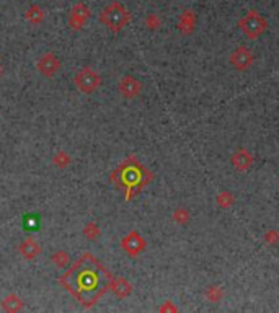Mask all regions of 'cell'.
<instances>
[{"label":"cell","mask_w":279,"mask_h":313,"mask_svg":"<svg viewBox=\"0 0 279 313\" xmlns=\"http://www.w3.org/2000/svg\"><path fill=\"white\" fill-rule=\"evenodd\" d=\"M173 220L180 225H185L188 220H190V214H188L186 209H176L173 212Z\"/></svg>","instance_id":"cell-21"},{"label":"cell","mask_w":279,"mask_h":313,"mask_svg":"<svg viewBox=\"0 0 279 313\" xmlns=\"http://www.w3.org/2000/svg\"><path fill=\"white\" fill-rule=\"evenodd\" d=\"M194 13L190 12V10H186L182 13V16H180V23H178V28L182 33H185V35H188V33H191L193 28H194Z\"/></svg>","instance_id":"cell-16"},{"label":"cell","mask_w":279,"mask_h":313,"mask_svg":"<svg viewBox=\"0 0 279 313\" xmlns=\"http://www.w3.org/2000/svg\"><path fill=\"white\" fill-rule=\"evenodd\" d=\"M108 289H111V292L116 295L119 299H126L133 292V285H131L124 277H111Z\"/></svg>","instance_id":"cell-12"},{"label":"cell","mask_w":279,"mask_h":313,"mask_svg":"<svg viewBox=\"0 0 279 313\" xmlns=\"http://www.w3.org/2000/svg\"><path fill=\"white\" fill-rule=\"evenodd\" d=\"M24 307V302L21 297H18L16 294H8L7 297H4L2 300V308L8 313H16L21 311Z\"/></svg>","instance_id":"cell-14"},{"label":"cell","mask_w":279,"mask_h":313,"mask_svg":"<svg viewBox=\"0 0 279 313\" xmlns=\"http://www.w3.org/2000/svg\"><path fill=\"white\" fill-rule=\"evenodd\" d=\"M118 90H119L121 96L128 98V100H133V98L139 96V93H141L142 85H141V82H139L137 79L131 77V75H126V77H122L119 80Z\"/></svg>","instance_id":"cell-10"},{"label":"cell","mask_w":279,"mask_h":313,"mask_svg":"<svg viewBox=\"0 0 279 313\" xmlns=\"http://www.w3.org/2000/svg\"><path fill=\"white\" fill-rule=\"evenodd\" d=\"M24 228L38 230L39 228V217L38 216H27V217H24Z\"/></svg>","instance_id":"cell-22"},{"label":"cell","mask_w":279,"mask_h":313,"mask_svg":"<svg viewBox=\"0 0 279 313\" xmlns=\"http://www.w3.org/2000/svg\"><path fill=\"white\" fill-rule=\"evenodd\" d=\"M131 21V13L126 10V7L121 2H113L102 10L100 23L113 33H118Z\"/></svg>","instance_id":"cell-3"},{"label":"cell","mask_w":279,"mask_h":313,"mask_svg":"<svg viewBox=\"0 0 279 313\" xmlns=\"http://www.w3.org/2000/svg\"><path fill=\"white\" fill-rule=\"evenodd\" d=\"M253 163V155L247 149H239L232 155V165L239 171H247Z\"/></svg>","instance_id":"cell-13"},{"label":"cell","mask_w":279,"mask_h":313,"mask_svg":"<svg viewBox=\"0 0 279 313\" xmlns=\"http://www.w3.org/2000/svg\"><path fill=\"white\" fill-rule=\"evenodd\" d=\"M36 69L43 77L53 79L61 70V59L54 53H44L36 62Z\"/></svg>","instance_id":"cell-6"},{"label":"cell","mask_w":279,"mask_h":313,"mask_svg":"<svg viewBox=\"0 0 279 313\" xmlns=\"http://www.w3.org/2000/svg\"><path fill=\"white\" fill-rule=\"evenodd\" d=\"M90 15H92V12H90V8L84 2L75 4L70 8V13H69V27L73 31L82 30L85 27L87 20L90 18Z\"/></svg>","instance_id":"cell-8"},{"label":"cell","mask_w":279,"mask_h":313,"mask_svg":"<svg viewBox=\"0 0 279 313\" xmlns=\"http://www.w3.org/2000/svg\"><path fill=\"white\" fill-rule=\"evenodd\" d=\"M0 75H2V65H0Z\"/></svg>","instance_id":"cell-26"},{"label":"cell","mask_w":279,"mask_h":313,"mask_svg":"<svg viewBox=\"0 0 279 313\" xmlns=\"http://www.w3.org/2000/svg\"><path fill=\"white\" fill-rule=\"evenodd\" d=\"M209 291L212 292V295H209V299L212 302H217L219 297H220V291H219V287H209Z\"/></svg>","instance_id":"cell-25"},{"label":"cell","mask_w":279,"mask_h":313,"mask_svg":"<svg viewBox=\"0 0 279 313\" xmlns=\"http://www.w3.org/2000/svg\"><path fill=\"white\" fill-rule=\"evenodd\" d=\"M121 248L124 250V253L129 254V256L136 258L145 250V240L141 237V233H139L137 230H133V232H129L121 240Z\"/></svg>","instance_id":"cell-7"},{"label":"cell","mask_w":279,"mask_h":313,"mask_svg":"<svg viewBox=\"0 0 279 313\" xmlns=\"http://www.w3.org/2000/svg\"><path fill=\"white\" fill-rule=\"evenodd\" d=\"M51 261L57 268H65V266H69L70 256H69V253H65L64 250H57L56 253L51 254Z\"/></svg>","instance_id":"cell-18"},{"label":"cell","mask_w":279,"mask_h":313,"mask_svg":"<svg viewBox=\"0 0 279 313\" xmlns=\"http://www.w3.org/2000/svg\"><path fill=\"white\" fill-rule=\"evenodd\" d=\"M239 27L250 39H255V38H260L266 31L268 21L258 12H248L239 21Z\"/></svg>","instance_id":"cell-5"},{"label":"cell","mask_w":279,"mask_h":313,"mask_svg":"<svg viewBox=\"0 0 279 313\" xmlns=\"http://www.w3.org/2000/svg\"><path fill=\"white\" fill-rule=\"evenodd\" d=\"M70 163H72V156H70L67 152H64V150L57 152V153L53 156V165H56V167L61 168V170L67 168Z\"/></svg>","instance_id":"cell-17"},{"label":"cell","mask_w":279,"mask_h":313,"mask_svg":"<svg viewBox=\"0 0 279 313\" xmlns=\"http://www.w3.org/2000/svg\"><path fill=\"white\" fill-rule=\"evenodd\" d=\"M20 254L24 259H35L41 254V245L35 240V238H24L18 246Z\"/></svg>","instance_id":"cell-11"},{"label":"cell","mask_w":279,"mask_h":313,"mask_svg":"<svg viewBox=\"0 0 279 313\" xmlns=\"http://www.w3.org/2000/svg\"><path fill=\"white\" fill-rule=\"evenodd\" d=\"M231 64L237 70H247L253 64V53L251 49L240 46L231 54Z\"/></svg>","instance_id":"cell-9"},{"label":"cell","mask_w":279,"mask_h":313,"mask_svg":"<svg viewBox=\"0 0 279 313\" xmlns=\"http://www.w3.org/2000/svg\"><path fill=\"white\" fill-rule=\"evenodd\" d=\"M116 171H119L121 183L129 189L128 196H129L131 189H133V188H136V191H139V189H141L142 186H145L152 179L150 173L134 159H129L126 163H122V167L119 170H116Z\"/></svg>","instance_id":"cell-2"},{"label":"cell","mask_w":279,"mask_h":313,"mask_svg":"<svg viewBox=\"0 0 279 313\" xmlns=\"http://www.w3.org/2000/svg\"><path fill=\"white\" fill-rule=\"evenodd\" d=\"M24 20L31 24H39L44 21V10L39 5H31L27 12H24Z\"/></svg>","instance_id":"cell-15"},{"label":"cell","mask_w":279,"mask_h":313,"mask_svg":"<svg viewBox=\"0 0 279 313\" xmlns=\"http://www.w3.org/2000/svg\"><path fill=\"white\" fill-rule=\"evenodd\" d=\"M145 24L149 30H157L160 27V20L157 18V15H149L145 18Z\"/></svg>","instance_id":"cell-23"},{"label":"cell","mask_w":279,"mask_h":313,"mask_svg":"<svg viewBox=\"0 0 279 313\" xmlns=\"http://www.w3.org/2000/svg\"><path fill=\"white\" fill-rule=\"evenodd\" d=\"M102 235V230L98 227L96 222H90L84 227V237L87 240H98V237Z\"/></svg>","instance_id":"cell-19"},{"label":"cell","mask_w":279,"mask_h":313,"mask_svg":"<svg viewBox=\"0 0 279 313\" xmlns=\"http://www.w3.org/2000/svg\"><path fill=\"white\" fill-rule=\"evenodd\" d=\"M0 59H2V56H0Z\"/></svg>","instance_id":"cell-27"},{"label":"cell","mask_w":279,"mask_h":313,"mask_svg":"<svg viewBox=\"0 0 279 313\" xmlns=\"http://www.w3.org/2000/svg\"><path fill=\"white\" fill-rule=\"evenodd\" d=\"M110 281V273L100 263L92 256H84L70 268L67 274H64L61 284L67 287V291L80 300L82 305L90 307L106 292Z\"/></svg>","instance_id":"cell-1"},{"label":"cell","mask_w":279,"mask_h":313,"mask_svg":"<svg viewBox=\"0 0 279 313\" xmlns=\"http://www.w3.org/2000/svg\"><path fill=\"white\" fill-rule=\"evenodd\" d=\"M73 84H75V87L82 93L90 95L100 88L102 77H100V73L93 70L92 67H84L75 73V77H73Z\"/></svg>","instance_id":"cell-4"},{"label":"cell","mask_w":279,"mask_h":313,"mask_svg":"<svg viewBox=\"0 0 279 313\" xmlns=\"http://www.w3.org/2000/svg\"><path fill=\"white\" fill-rule=\"evenodd\" d=\"M232 202H234V196H232V193L222 191V193H220V194L217 196V204L220 205V207L227 209L229 205H232Z\"/></svg>","instance_id":"cell-20"},{"label":"cell","mask_w":279,"mask_h":313,"mask_svg":"<svg viewBox=\"0 0 279 313\" xmlns=\"http://www.w3.org/2000/svg\"><path fill=\"white\" fill-rule=\"evenodd\" d=\"M265 240L268 243H276L279 240V233L274 232V230H269V232H266V235H265Z\"/></svg>","instance_id":"cell-24"}]
</instances>
